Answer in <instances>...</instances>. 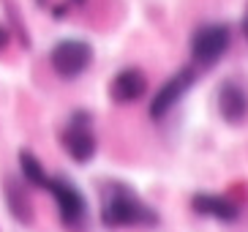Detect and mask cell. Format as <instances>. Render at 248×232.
<instances>
[{"label": "cell", "mask_w": 248, "mask_h": 232, "mask_svg": "<svg viewBox=\"0 0 248 232\" xmlns=\"http://www.w3.org/2000/svg\"><path fill=\"white\" fill-rule=\"evenodd\" d=\"M232 44V33L226 25H202L191 38V55L199 66H213L221 60Z\"/></svg>", "instance_id": "obj_4"}, {"label": "cell", "mask_w": 248, "mask_h": 232, "mask_svg": "<svg viewBox=\"0 0 248 232\" xmlns=\"http://www.w3.org/2000/svg\"><path fill=\"white\" fill-rule=\"evenodd\" d=\"M194 80H197V71H194V68H180L177 74H172V77H169V80L155 90L153 101H150V115H153L155 120L164 117L169 109H172L183 96H186V90L194 85Z\"/></svg>", "instance_id": "obj_6"}, {"label": "cell", "mask_w": 248, "mask_h": 232, "mask_svg": "<svg viewBox=\"0 0 248 232\" xmlns=\"http://www.w3.org/2000/svg\"><path fill=\"white\" fill-rule=\"evenodd\" d=\"M191 208L202 216H213L218 221H234L240 216V208L229 199V197H221V194H197Z\"/></svg>", "instance_id": "obj_9"}, {"label": "cell", "mask_w": 248, "mask_h": 232, "mask_svg": "<svg viewBox=\"0 0 248 232\" xmlns=\"http://www.w3.org/2000/svg\"><path fill=\"white\" fill-rule=\"evenodd\" d=\"M101 221L112 230L134 224H153L155 216L147 205L123 183H109L101 191Z\"/></svg>", "instance_id": "obj_1"}, {"label": "cell", "mask_w": 248, "mask_h": 232, "mask_svg": "<svg viewBox=\"0 0 248 232\" xmlns=\"http://www.w3.org/2000/svg\"><path fill=\"white\" fill-rule=\"evenodd\" d=\"M93 60V50H90L88 41H79V38H66V41L55 44V50L49 52V63L55 68L58 77L63 80H74L79 77L85 68Z\"/></svg>", "instance_id": "obj_2"}, {"label": "cell", "mask_w": 248, "mask_h": 232, "mask_svg": "<svg viewBox=\"0 0 248 232\" xmlns=\"http://www.w3.org/2000/svg\"><path fill=\"white\" fill-rule=\"evenodd\" d=\"M63 148L71 156L77 164H85V161L93 159L95 153V134L90 129V120L85 117V112H77L71 117V123L63 131Z\"/></svg>", "instance_id": "obj_5"}, {"label": "cell", "mask_w": 248, "mask_h": 232, "mask_svg": "<svg viewBox=\"0 0 248 232\" xmlns=\"http://www.w3.org/2000/svg\"><path fill=\"white\" fill-rule=\"evenodd\" d=\"M46 191H49V194L55 197V202H58L63 227H68V230H79L82 221H85V216H88L85 194H82L71 181H66V178H52Z\"/></svg>", "instance_id": "obj_3"}, {"label": "cell", "mask_w": 248, "mask_h": 232, "mask_svg": "<svg viewBox=\"0 0 248 232\" xmlns=\"http://www.w3.org/2000/svg\"><path fill=\"white\" fill-rule=\"evenodd\" d=\"M147 93V77L139 68H123L109 85V96L117 104H134Z\"/></svg>", "instance_id": "obj_8"}, {"label": "cell", "mask_w": 248, "mask_h": 232, "mask_svg": "<svg viewBox=\"0 0 248 232\" xmlns=\"http://www.w3.org/2000/svg\"><path fill=\"white\" fill-rule=\"evenodd\" d=\"M19 169H22V178L30 186H38V189H49V175L41 167V161L33 156L30 150H19Z\"/></svg>", "instance_id": "obj_11"}, {"label": "cell", "mask_w": 248, "mask_h": 232, "mask_svg": "<svg viewBox=\"0 0 248 232\" xmlns=\"http://www.w3.org/2000/svg\"><path fill=\"white\" fill-rule=\"evenodd\" d=\"M218 112L226 123H243L248 117V90L234 80L221 82L218 87Z\"/></svg>", "instance_id": "obj_7"}, {"label": "cell", "mask_w": 248, "mask_h": 232, "mask_svg": "<svg viewBox=\"0 0 248 232\" xmlns=\"http://www.w3.org/2000/svg\"><path fill=\"white\" fill-rule=\"evenodd\" d=\"M3 194H6V202H8V211L16 221L22 224H30L33 221V202H30L25 186L16 178H6V186H3Z\"/></svg>", "instance_id": "obj_10"}, {"label": "cell", "mask_w": 248, "mask_h": 232, "mask_svg": "<svg viewBox=\"0 0 248 232\" xmlns=\"http://www.w3.org/2000/svg\"><path fill=\"white\" fill-rule=\"evenodd\" d=\"M6 47H8V30L0 25V52L6 50Z\"/></svg>", "instance_id": "obj_12"}, {"label": "cell", "mask_w": 248, "mask_h": 232, "mask_svg": "<svg viewBox=\"0 0 248 232\" xmlns=\"http://www.w3.org/2000/svg\"><path fill=\"white\" fill-rule=\"evenodd\" d=\"M243 28H246V38H248V17H246V25H243Z\"/></svg>", "instance_id": "obj_13"}]
</instances>
